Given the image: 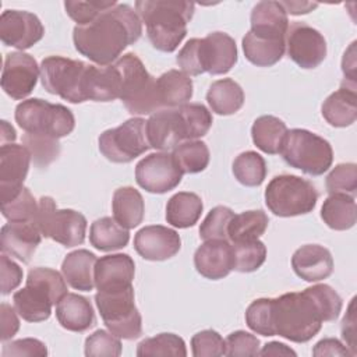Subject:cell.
<instances>
[{"instance_id": "obj_1", "label": "cell", "mask_w": 357, "mask_h": 357, "mask_svg": "<svg viewBox=\"0 0 357 357\" xmlns=\"http://www.w3.org/2000/svg\"><path fill=\"white\" fill-rule=\"evenodd\" d=\"M142 33V22L128 4L117 3L100 13L86 25H75L74 46L78 53L98 66L117 61L123 50L137 42Z\"/></svg>"}, {"instance_id": "obj_2", "label": "cell", "mask_w": 357, "mask_h": 357, "mask_svg": "<svg viewBox=\"0 0 357 357\" xmlns=\"http://www.w3.org/2000/svg\"><path fill=\"white\" fill-rule=\"evenodd\" d=\"M195 4L184 0H139L134 8L156 50L174 52L187 35Z\"/></svg>"}, {"instance_id": "obj_3", "label": "cell", "mask_w": 357, "mask_h": 357, "mask_svg": "<svg viewBox=\"0 0 357 357\" xmlns=\"http://www.w3.org/2000/svg\"><path fill=\"white\" fill-rule=\"evenodd\" d=\"M272 324L275 335L294 343H305L321 331L324 318L315 300L305 289L273 298Z\"/></svg>"}, {"instance_id": "obj_4", "label": "cell", "mask_w": 357, "mask_h": 357, "mask_svg": "<svg viewBox=\"0 0 357 357\" xmlns=\"http://www.w3.org/2000/svg\"><path fill=\"white\" fill-rule=\"evenodd\" d=\"M176 61L188 75L209 73L222 75L237 63V46L234 39L225 32H211L205 38L190 39L178 52Z\"/></svg>"}, {"instance_id": "obj_5", "label": "cell", "mask_w": 357, "mask_h": 357, "mask_svg": "<svg viewBox=\"0 0 357 357\" xmlns=\"http://www.w3.org/2000/svg\"><path fill=\"white\" fill-rule=\"evenodd\" d=\"M121 74L120 98L126 109L134 114H152L162 109L156 78L145 68L135 53H126L114 61Z\"/></svg>"}, {"instance_id": "obj_6", "label": "cell", "mask_w": 357, "mask_h": 357, "mask_svg": "<svg viewBox=\"0 0 357 357\" xmlns=\"http://www.w3.org/2000/svg\"><path fill=\"white\" fill-rule=\"evenodd\" d=\"M15 121L26 134L46 135L56 139L67 137L75 127L74 114L68 107L39 98L18 103Z\"/></svg>"}, {"instance_id": "obj_7", "label": "cell", "mask_w": 357, "mask_h": 357, "mask_svg": "<svg viewBox=\"0 0 357 357\" xmlns=\"http://www.w3.org/2000/svg\"><path fill=\"white\" fill-rule=\"evenodd\" d=\"M280 155L289 166L310 176L324 174L333 162L331 144L304 128L287 130Z\"/></svg>"}, {"instance_id": "obj_8", "label": "cell", "mask_w": 357, "mask_h": 357, "mask_svg": "<svg viewBox=\"0 0 357 357\" xmlns=\"http://www.w3.org/2000/svg\"><path fill=\"white\" fill-rule=\"evenodd\" d=\"M318 201L314 184L294 174L275 176L265 190L268 209L280 218L310 213Z\"/></svg>"}, {"instance_id": "obj_9", "label": "cell", "mask_w": 357, "mask_h": 357, "mask_svg": "<svg viewBox=\"0 0 357 357\" xmlns=\"http://www.w3.org/2000/svg\"><path fill=\"white\" fill-rule=\"evenodd\" d=\"M91 64L63 56H49L40 63L42 86L70 103L86 102L85 85Z\"/></svg>"}, {"instance_id": "obj_10", "label": "cell", "mask_w": 357, "mask_h": 357, "mask_svg": "<svg viewBox=\"0 0 357 357\" xmlns=\"http://www.w3.org/2000/svg\"><path fill=\"white\" fill-rule=\"evenodd\" d=\"M95 303L100 317L114 336L126 340L142 335V318L134 303V287L98 291Z\"/></svg>"}, {"instance_id": "obj_11", "label": "cell", "mask_w": 357, "mask_h": 357, "mask_svg": "<svg viewBox=\"0 0 357 357\" xmlns=\"http://www.w3.org/2000/svg\"><path fill=\"white\" fill-rule=\"evenodd\" d=\"M36 225L43 237L71 248L85 241L86 219L74 209H59L52 197H40Z\"/></svg>"}, {"instance_id": "obj_12", "label": "cell", "mask_w": 357, "mask_h": 357, "mask_svg": "<svg viewBox=\"0 0 357 357\" xmlns=\"http://www.w3.org/2000/svg\"><path fill=\"white\" fill-rule=\"evenodd\" d=\"M145 127L146 120L132 117L116 128L103 131L98 139L100 153L114 163L132 162L151 148Z\"/></svg>"}, {"instance_id": "obj_13", "label": "cell", "mask_w": 357, "mask_h": 357, "mask_svg": "<svg viewBox=\"0 0 357 357\" xmlns=\"http://www.w3.org/2000/svg\"><path fill=\"white\" fill-rule=\"evenodd\" d=\"M183 178V172L169 152H155L141 159L135 166V180L141 188L152 194L174 190Z\"/></svg>"}, {"instance_id": "obj_14", "label": "cell", "mask_w": 357, "mask_h": 357, "mask_svg": "<svg viewBox=\"0 0 357 357\" xmlns=\"http://www.w3.org/2000/svg\"><path fill=\"white\" fill-rule=\"evenodd\" d=\"M286 52L298 67L315 68L326 57V40L315 28L303 21H294L287 28Z\"/></svg>"}, {"instance_id": "obj_15", "label": "cell", "mask_w": 357, "mask_h": 357, "mask_svg": "<svg viewBox=\"0 0 357 357\" xmlns=\"http://www.w3.org/2000/svg\"><path fill=\"white\" fill-rule=\"evenodd\" d=\"M40 75V66L24 52L8 53L4 59L1 73V88L13 99H25L36 86Z\"/></svg>"}, {"instance_id": "obj_16", "label": "cell", "mask_w": 357, "mask_h": 357, "mask_svg": "<svg viewBox=\"0 0 357 357\" xmlns=\"http://www.w3.org/2000/svg\"><path fill=\"white\" fill-rule=\"evenodd\" d=\"M45 35L40 20L29 11L6 10L0 17V39L6 46L25 50Z\"/></svg>"}, {"instance_id": "obj_17", "label": "cell", "mask_w": 357, "mask_h": 357, "mask_svg": "<svg viewBox=\"0 0 357 357\" xmlns=\"http://www.w3.org/2000/svg\"><path fill=\"white\" fill-rule=\"evenodd\" d=\"M31 160L24 145L13 142L0 146V204L13 199L24 188Z\"/></svg>"}, {"instance_id": "obj_18", "label": "cell", "mask_w": 357, "mask_h": 357, "mask_svg": "<svg viewBox=\"0 0 357 357\" xmlns=\"http://www.w3.org/2000/svg\"><path fill=\"white\" fill-rule=\"evenodd\" d=\"M146 137L151 148L160 152L173 151L187 141L185 127L178 107L159 109L146 120Z\"/></svg>"}, {"instance_id": "obj_19", "label": "cell", "mask_w": 357, "mask_h": 357, "mask_svg": "<svg viewBox=\"0 0 357 357\" xmlns=\"http://www.w3.org/2000/svg\"><path fill=\"white\" fill-rule=\"evenodd\" d=\"M135 251L148 261H166L181 248L178 233L162 225L145 226L134 236Z\"/></svg>"}, {"instance_id": "obj_20", "label": "cell", "mask_w": 357, "mask_h": 357, "mask_svg": "<svg viewBox=\"0 0 357 357\" xmlns=\"http://www.w3.org/2000/svg\"><path fill=\"white\" fill-rule=\"evenodd\" d=\"M36 222H8L0 231V248L3 254L28 264L42 240Z\"/></svg>"}, {"instance_id": "obj_21", "label": "cell", "mask_w": 357, "mask_h": 357, "mask_svg": "<svg viewBox=\"0 0 357 357\" xmlns=\"http://www.w3.org/2000/svg\"><path fill=\"white\" fill-rule=\"evenodd\" d=\"M197 272L211 280L226 278L233 271V248L227 240H206L194 254Z\"/></svg>"}, {"instance_id": "obj_22", "label": "cell", "mask_w": 357, "mask_h": 357, "mask_svg": "<svg viewBox=\"0 0 357 357\" xmlns=\"http://www.w3.org/2000/svg\"><path fill=\"white\" fill-rule=\"evenodd\" d=\"M135 264L128 254L100 257L95 266V287L98 291L120 290L132 286Z\"/></svg>"}, {"instance_id": "obj_23", "label": "cell", "mask_w": 357, "mask_h": 357, "mask_svg": "<svg viewBox=\"0 0 357 357\" xmlns=\"http://www.w3.org/2000/svg\"><path fill=\"white\" fill-rule=\"evenodd\" d=\"M291 268L305 282H319L333 272V258L328 248L319 244H305L291 257Z\"/></svg>"}, {"instance_id": "obj_24", "label": "cell", "mask_w": 357, "mask_h": 357, "mask_svg": "<svg viewBox=\"0 0 357 357\" xmlns=\"http://www.w3.org/2000/svg\"><path fill=\"white\" fill-rule=\"evenodd\" d=\"M289 18L280 1H259L251 11V32L272 39H286Z\"/></svg>"}, {"instance_id": "obj_25", "label": "cell", "mask_w": 357, "mask_h": 357, "mask_svg": "<svg viewBox=\"0 0 357 357\" xmlns=\"http://www.w3.org/2000/svg\"><path fill=\"white\" fill-rule=\"evenodd\" d=\"M59 324L71 332H85L95 324V312L89 300L77 293H67L56 304Z\"/></svg>"}, {"instance_id": "obj_26", "label": "cell", "mask_w": 357, "mask_h": 357, "mask_svg": "<svg viewBox=\"0 0 357 357\" xmlns=\"http://www.w3.org/2000/svg\"><path fill=\"white\" fill-rule=\"evenodd\" d=\"M121 74L117 66H93L91 64L86 77L85 95L86 100L112 102L120 98Z\"/></svg>"}, {"instance_id": "obj_27", "label": "cell", "mask_w": 357, "mask_h": 357, "mask_svg": "<svg viewBox=\"0 0 357 357\" xmlns=\"http://www.w3.org/2000/svg\"><path fill=\"white\" fill-rule=\"evenodd\" d=\"M98 258L88 250H75L66 255L61 273L66 282L75 290L91 291L95 287V266Z\"/></svg>"}, {"instance_id": "obj_28", "label": "cell", "mask_w": 357, "mask_h": 357, "mask_svg": "<svg viewBox=\"0 0 357 357\" xmlns=\"http://www.w3.org/2000/svg\"><path fill=\"white\" fill-rule=\"evenodd\" d=\"M322 116L332 127H349L357 119L356 86L342 84L322 103Z\"/></svg>"}, {"instance_id": "obj_29", "label": "cell", "mask_w": 357, "mask_h": 357, "mask_svg": "<svg viewBox=\"0 0 357 357\" xmlns=\"http://www.w3.org/2000/svg\"><path fill=\"white\" fill-rule=\"evenodd\" d=\"M14 308L18 315L28 322H42L49 319L52 314V298L38 286L25 284L24 289L13 294Z\"/></svg>"}, {"instance_id": "obj_30", "label": "cell", "mask_w": 357, "mask_h": 357, "mask_svg": "<svg viewBox=\"0 0 357 357\" xmlns=\"http://www.w3.org/2000/svg\"><path fill=\"white\" fill-rule=\"evenodd\" d=\"M156 88L162 109L178 107L192 98V79L180 70H169L156 78Z\"/></svg>"}, {"instance_id": "obj_31", "label": "cell", "mask_w": 357, "mask_h": 357, "mask_svg": "<svg viewBox=\"0 0 357 357\" xmlns=\"http://www.w3.org/2000/svg\"><path fill=\"white\" fill-rule=\"evenodd\" d=\"M113 218L126 229H134L144 220V198L134 187H120L113 194L112 201Z\"/></svg>"}, {"instance_id": "obj_32", "label": "cell", "mask_w": 357, "mask_h": 357, "mask_svg": "<svg viewBox=\"0 0 357 357\" xmlns=\"http://www.w3.org/2000/svg\"><path fill=\"white\" fill-rule=\"evenodd\" d=\"M243 52L245 59L254 66L271 67L283 57L286 39L264 38L248 31L243 38Z\"/></svg>"}, {"instance_id": "obj_33", "label": "cell", "mask_w": 357, "mask_h": 357, "mask_svg": "<svg viewBox=\"0 0 357 357\" xmlns=\"http://www.w3.org/2000/svg\"><path fill=\"white\" fill-rule=\"evenodd\" d=\"M321 218L333 230H349L356 225L357 206L353 195L335 192L324 201Z\"/></svg>"}, {"instance_id": "obj_34", "label": "cell", "mask_w": 357, "mask_h": 357, "mask_svg": "<svg viewBox=\"0 0 357 357\" xmlns=\"http://www.w3.org/2000/svg\"><path fill=\"white\" fill-rule=\"evenodd\" d=\"M206 100L211 110L216 114H234L244 105V91L231 78L218 79L209 86L206 92Z\"/></svg>"}, {"instance_id": "obj_35", "label": "cell", "mask_w": 357, "mask_h": 357, "mask_svg": "<svg viewBox=\"0 0 357 357\" xmlns=\"http://www.w3.org/2000/svg\"><path fill=\"white\" fill-rule=\"evenodd\" d=\"M204 209L202 199L195 192L181 191L170 197L166 205V220L174 227L187 229L194 226Z\"/></svg>"}, {"instance_id": "obj_36", "label": "cell", "mask_w": 357, "mask_h": 357, "mask_svg": "<svg viewBox=\"0 0 357 357\" xmlns=\"http://www.w3.org/2000/svg\"><path fill=\"white\" fill-rule=\"evenodd\" d=\"M286 134V124L279 117L271 114L255 119L251 127V137L255 146L269 155L280 153Z\"/></svg>"}, {"instance_id": "obj_37", "label": "cell", "mask_w": 357, "mask_h": 357, "mask_svg": "<svg viewBox=\"0 0 357 357\" xmlns=\"http://www.w3.org/2000/svg\"><path fill=\"white\" fill-rule=\"evenodd\" d=\"M130 233L128 229L123 227L116 222L114 218L105 216L96 219L91 225L89 241L99 251H116L121 250L128 244Z\"/></svg>"}, {"instance_id": "obj_38", "label": "cell", "mask_w": 357, "mask_h": 357, "mask_svg": "<svg viewBox=\"0 0 357 357\" xmlns=\"http://www.w3.org/2000/svg\"><path fill=\"white\" fill-rule=\"evenodd\" d=\"M268 215L261 209L234 215L227 229V240L230 243H238L259 238L268 229Z\"/></svg>"}, {"instance_id": "obj_39", "label": "cell", "mask_w": 357, "mask_h": 357, "mask_svg": "<svg viewBox=\"0 0 357 357\" xmlns=\"http://www.w3.org/2000/svg\"><path fill=\"white\" fill-rule=\"evenodd\" d=\"M172 155L183 174H195L205 170L211 158L209 148L199 139H190L178 144Z\"/></svg>"}, {"instance_id": "obj_40", "label": "cell", "mask_w": 357, "mask_h": 357, "mask_svg": "<svg viewBox=\"0 0 357 357\" xmlns=\"http://www.w3.org/2000/svg\"><path fill=\"white\" fill-rule=\"evenodd\" d=\"M265 159L254 152L245 151L233 162V174L237 181L245 187H258L266 177Z\"/></svg>"}, {"instance_id": "obj_41", "label": "cell", "mask_w": 357, "mask_h": 357, "mask_svg": "<svg viewBox=\"0 0 357 357\" xmlns=\"http://www.w3.org/2000/svg\"><path fill=\"white\" fill-rule=\"evenodd\" d=\"M233 248V271L250 273L262 266L266 259V247L259 240H248L231 243Z\"/></svg>"}, {"instance_id": "obj_42", "label": "cell", "mask_w": 357, "mask_h": 357, "mask_svg": "<svg viewBox=\"0 0 357 357\" xmlns=\"http://www.w3.org/2000/svg\"><path fill=\"white\" fill-rule=\"evenodd\" d=\"M138 357H155V356H174L185 357L187 349L183 337L174 333H159L153 337L144 339L137 346Z\"/></svg>"}, {"instance_id": "obj_43", "label": "cell", "mask_w": 357, "mask_h": 357, "mask_svg": "<svg viewBox=\"0 0 357 357\" xmlns=\"http://www.w3.org/2000/svg\"><path fill=\"white\" fill-rule=\"evenodd\" d=\"M26 284H33L45 290L52 298L53 304H57L67 294V282L61 273L50 268H33L28 272Z\"/></svg>"}, {"instance_id": "obj_44", "label": "cell", "mask_w": 357, "mask_h": 357, "mask_svg": "<svg viewBox=\"0 0 357 357\" xmlns=\"http://www.w3.org/2000/svg\"><path fill=\"white\" fill-rule=\"evenodd\" d=\"M178 112L183 117L187 141L198 139L209 131L212 126L211 112L201 103H185L178 106Z\"/></svg>"}, {"instance_id": "obj_45", "label": "cell", "mask_w": 357, "mask_h": 357, "mask_svg": "<svg viewBox=\"0 0 357 357\" xmlns=\"http://www.w3.org/2000/svg\"><path fill=\"white\" fill-rule=\"evenodd\" d=\"M22 145L29 151L31 158L38 167H47L60 153L59 139L46 135L25 132L22 137Z\"/></svg>"}, {"instance_id": "obj_46", "label": "cell", "mask_w": 357, "mask_h": 357, "mask_svg": "<svg viewBox=\"0 0 357 357\" xmlns=\"http://www.w3.org/2000/svg\"><path fill=\"white\" fill-rule=\"evenodd\" d=\"M39 204L31 191L24 187L13 199L1 204V215L8 222H36Z\"/></svg>"}, {"instance_id": "obj_47", "label": "cell", "mask_w": 357, "mask_h": 357, "mask_svg": "<svg viewBox=\"0 0 357 357\" xmlns=\"http://www.w3.org/2000/svg\"><path fill=\"white\" fill-rule=\"evenodd\" d=\"M234 212L223 205H218L209 211L199 226V237L206 240H227V229Z\"/></svg>"}, {"instance_id": "obj_48", "label": "cell", "mask_w": 357, "mask_h": 357, "mask_svg": "<svg viewBox=\"0 0 357 357\" xmlns=\"http://www.w3.org/2000/svg\"><path fill=\"white\" fill-rule=\"evenodd\" d=\"M272 304L273 298H257L245 311L247 326L262 336H275L272 324Z\"/></svg>"}, {"instance_id": "obj_49", "label": "cell", "mask_w": 357, "mask_h": 357, "mask_svg": "<svg viewBox=\"0 0 357 357\" xmlns=\"http://www.w3.org/2000/svg\"><path fill=\"white\" fill-rule=\"evenodd\" d=\"M326 191L329 194L343 192L356 195L357 192V166L356 163H339L326 176Z\"/></svg>"}, {"instance_id": "obj_50", "label": "cell", "mask_w": 357, "mask_h": 357, "mask_svg": "<svg viewBox=\"0 0 357 357\" xmlns=\"http://www.w3.org/2000/svg\"><path fill=\"white\" fill-rule=\"evenodd\" d=\"M307 290L315 300L324 322H332L339 317L343 303L342 297L337 294V291H335V289H332L329 284L319 283L307 287Z\"/></svg>"}, {"instance_id": "obj_51", "label": "cell", "mask_w": 357, "mask_h": 357, "mask_svg": "<svg viewBox=\"0 0 357 357\" xmlns=\"http://www.w3.org/2000/svg\"><path fill=\"white\" fill-rule=\"evenodd\" d=\"M121 354L120 337L110 331L98 329L85 340V356L88 357H117Z\"/></svg>"}, {"instance_id": "obj_52", "label": "cell", "mask_w": 357, "mask_h": 357, "mask_svg": "<svg viewBox=\"0 0 357 357\" xmlns=\"http://www.w3.org/2000/svg\"><path fill=\"white\" fill-rule=\"evenodd\" d=\"M116 0L102 1V0H92V1H66L64 8L66 13L71 20L77 22V25H86L92 22L100 13L112 8L116 6Z\"/></svg>"}, {"instance_id": "obj_53", "label": "cell", "mask_w": 357, "mask_h": 357, "mask_svg": "<svg viewBox=\"0 0 357 357\" xmlns=\"http://www.w3.org/2000/svg\"><path fill=\"white\" fill-rule=\"evenodd\" d=\"M194 357H219L226 353L223 337L213 329H205L191 337Z\"/></svg>"}, {"instance_id": "obj_54", "label": "cell", "mask_w": 357, "mask_h": 357, "mask_svg": "<svg viewBox=\"0 0 357 357\" xmlns=\"http://www.w3.org/2000/svg\"><path fill=\"white\" fill-rule=\"evenodd\" d=\"M226 353L225 356L237 357V356H258L261 342L259 339L245 331L231 332L226 339Z\"/></svg>"}, {"instance_id": "obj_55", "label": "cell", "mask_w": 357, "mask_h": 357, "mask_svg": "<svg viewBox=\"0 0 357 357\" xmlns=\"http://www.w3.org/2000/svg\"><path fill=\"white\" fill-rule=\"evenodd\" d=\"M3 357H11V356H38L45 357L47 356V347L43 342L33 337H25L13 340L3 346L1 349Z\"/></svg>"}, {"instance_id": "obj_56", "label": "cell", "mask_w": 357, "mask_h": 357, "mask_svg": "<svg viewBox=\"0 0 357 357\" xmlns=\"http://www.w3.org/2000/svg\"><path fill=\"white\" fill-rule=\"evenodd\" d=\"M22 269L17 262L8 258L7 254L1 252L0 257V279H1V294L7 296L15 290L22 282Z\"/></svg>"}, {"instance_id": "obj_57", "label": "cell", "mask_w": 357, "mask_h": 357, "mask_svg": "<svg viewBox=\"0 0 357 357\" xmlns=\"http://www.w3.org/2000/svg\"><path fill=\"white\" fill-rule=\"evenodd\" d=\"M17 310L7 303H1L0 305V339L1 342H7L11 339L20 329V319L17 315Z\"/></svg>"}, {"instance_id": "obj_58", "label": "cell", "mask_w": 357, "mask_h": 357, "mask_svg": "<svg viewBox=\"0 0 357 357\" xmlns=\"http://www.w3.org/2000/svg\"><path fill=\"white\" fill-rule=\"evenodd\" d=\"M354 300L349 304L347 312L342 319V337L346 342V347L350 350L351 356H356V312H354Z\"/></svg>"}, {"instance_id": "obj_59", "label": "cell", "mask_w": 357, "mask_h": 357, "mask_svg": "<svg viewBox=\"0 0 357 357\" xmlns=\"http://www.w3.org/2000/svg\"><path fill=\"white\" fill-rule=\"evenodd\" d=\"M312 354L315 357H324V356H351L350 350L337 339L326 337L319 340L315 347L312 349Z\"/></svg>"}, {"instance_id": "obj_60", "label": "cell", "mask_w": 357, "mask_h": 357, "mask_svg": "<svg viewBox=\"0 0 357 357\" xmlns=\"http://www.w3.org/2000/svg\"><path fill=\"white\" fill-rule=\"evenodd\" d=\"M354 46L356 42L350 45V47L344 52L342 60V70L344 74V81L349 79L351 84L356 85V57H354Z\"/></svg>"}, {"instance_id": "obj_61", "label": "cell", "mask_w": 357, "mask_h": 357, "mask_svg": "<svg viewBox=\"0 0 357 357\" xmlns=\"http://www.w3.org/2000/svg\"><path fill=\"white\" fill-rule=\"evenodd\" d=\"M280 4L284 8L286 14H291V15L308 14L310 11L318 7L317 3H310V1H280Z\"/></svg>"}, {"instance_id": "obj_62", "label": "cell", "mask_w": 357, "mask_h": 357, "mask_svg": "<svg viewBox=\"0 0 357 357\" xmlns=\"http://www.w3.org/2000/svg\"><path fill=\"white\" fill-rule=\"evenodd\" d=\"M259 356H297L293 349L279 342L266 343L258 353Z\"/></svg>"}, {"instance_id": "obj_63", "label": "cell", "mask_w": 357, "mask_h": 357, "mask_svg": "<svg viewBox=\"0 0 357 357\" xmlns=\"http://www.w3.org/2000/svg\"><path fill=\"white\" fill-rule=\"evenodd\" d=\"M0 137H1V145L6 144H13L17 138V132L14 130V127L11 124H8L6 120H1V131H0Z\"/></svg>"}]
</instances>
